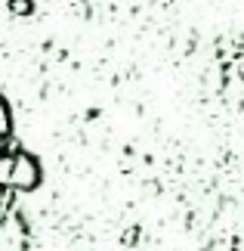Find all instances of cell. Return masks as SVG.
I'll use <instances>...</instances> for the list:
<instances>
[{
    "instance_id": "6da1fadb",
    "label": "cell",
    "mask_w": 244,
    "mask_h": 251,
    "mask_svg": "<svg viewBox=\"0 0 244 251\" xmlns=\"http://www.w3.org/2000/svg\"><path fill=\"white\" fill-rule=\"evenodd\" d=\"M41 183V165L28 152H16V171H13V189L16 192H31Z\"/></svg>"
},
{
    "instance_id": "7a4b0ae2",
    "label": "cell",
    "mask_w": 244,
    "mask_h": 251,
    "mask_svg": "<svg viewBox=\"0 0 244 251\" xmlns=\"http://www.w3.org/2000/svg\"><path fill=\"white\" fill-rule=\"evenodd\" d=\"M13 171H16V152H0V189H13Z\"/></svg>"
},
{
    "instance_id": "3957f363",
    "label": "cell",
    "mask_w": 244,
    "mask_h": 251,
    "mask_svg": "<svg viewBox=\"0 0 244 251\" xmlns=\"http://www.w3.org/2000/svg\"><path fill=\"white\" fill-rule=\"evenodd\" d=\"M31 9H34L31 0H9V13L13 16H28Z\"/></svg>"
},
{
    "instance_id": "277c9868",
    "label": "cell",
    "mask_w": 244,
    "mask_h": 251,
    "mask_svg": "<svg viewBox=\"0 0 244 251\" xmlns=\"http://www.w3.org/2000/svg\"><path fill=\"white\" fill-rule=\"evenodd\" d=\"M232 248H235V242H232V239H226V242H217L210 251H232Z\"/></svg>"
}]
</instances>
